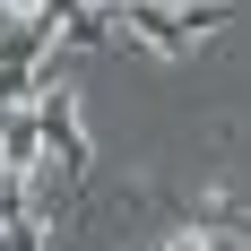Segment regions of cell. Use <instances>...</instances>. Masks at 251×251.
<instances>
[{
    "mask_svg": "<svg viewBox=\"0 0 251 251\" xmlns=\"http://www.w3.org/2000/svg\"><path fill=\"white\" fill-rule=\"evenodd\" d=\"M0 9H9L18 26H35V18H44V0H0Z\"/></svg>",
    "mask_w": 251,
    "mask_h": 251,
    "instance_id": "cell-1",
    "label": "cell"
}]
</instances>
